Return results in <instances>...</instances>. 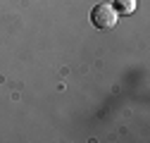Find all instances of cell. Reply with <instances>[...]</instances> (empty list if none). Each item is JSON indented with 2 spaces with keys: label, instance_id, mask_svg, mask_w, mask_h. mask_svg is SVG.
I'll return each instance as SVG.
<instances>
[{
  "label": "cell",
  "instance_id": "obj_1",
  "mask_svg": "<svg viewBox=\"0 0 150 143\" xmlns=\"http://www.w3.org/2000/svg\"><path fill=\"white\" fill-rule=\"evenodd\" d=\"M117 10L112 5H96L91 12V22L96 29H115L117 26Z\"/></svg>",
  "mask_w": 150,
  "mask_h": 143
},
{
  "label": "cell",
  "instance_id": "obj_2",
  "mask_svg": "<svg viewBox=\"0 0 150 143\" xmlns=\"http://www.w3.org/2000/svg\"><path fill=\"white\" fill-rule=\"evenodd\" d=\"M115 10H117V14H131L136 10V0H115Z\"/></svg>",
  "mask_w": 150,
  "mask_h": 143
}]
</instances>
